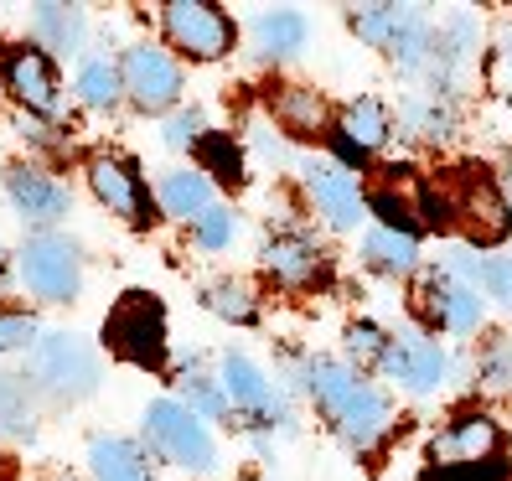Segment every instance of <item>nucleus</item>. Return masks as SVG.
Instances as JSON below:
<instances>
[{
	"label": "nucleus",
	"mask_w": 512,
	"mask_h": 481,
	"mask_svg": "<svg viewBox=\"0 0 512 481\" xmlns=\"http://www.w3.org/2000/svg\"><path fill=\"white\" fill-rule=\"evenodd\" d=\"M42 337V326L32 311L21 306H0V352H32V342Z\"/></svg>",
	"instance_id": "33"
},
{
	"label": "nucleus",
	"mask_w": 512,
	"mask_h": 481,
	"mask_svg": "<svg viewBox=\"0 0 512 481\" xmlns=\"http://www.w3.org/2000/svg\"><path fill=\"white\" fill-rule=\"evenodd\" d=\"M161 26H166V42L176 52L197 57V63H218V57L233 52V16L213 0H166L161 6Z\"/></svg>",
	"instance_id": "8"
},
{
	"label": "nucleus",
	"mask_w": 512,
	"mask_h": 481,
	"mask_svg": "<svg viewBox=\"0 0 512 481\" xmlns=\"http://www.w3.org/2000/svg\"><path fill=\"white\" fill-rule=\"evenodd\" d=\"M233 233H238V223H233V213L218 202V207H207V213L192 223V244L197 249H207V254H218V249H228L233 244Z\"/></svg>",
	"instance_id": "32"
},
{
	"label": "nucleus",
	"mask_w": 512,
	"mask_h": 481,
	"mask_svg": "<svg viewBox=\"0 0 512 481\" xmlns=\"http://www.w3.org/2000/svg\"><path fill=\"white\" fill-rule=\"evenodd\" d=\"M502 450V430L492 414H456L445 419L430 440V461L435 466H487Z\"/></svg>",
	"instance_id": "16"
},
{
	"label": "nucleus",
	"mask_w": 512,
	"mask_h": 481,
	"mask_svg": "<svg viewBox=\"0 0 512 481\" xmlns=\"http://www.w3.org/2000/svg\"><path fill=\"white\" fill-rule=\"evenodd\" d=\"M300 383H306V394L316 399L321 419L352 450H373L388 435V425H394V409H388L383 388L368 383L352 363H337V357H311V363L300 368Z\"/></svg>",
	"instance_id": "1"
},
{
	"label": "nucleus",
	"mask_w": 512,
	"mask_h": 481,
	"mask_svg": "<svg viewBox=\"0 0 512 481\" xmlns=\"http://www.w3.org/2000/svg\"><path fill=\"white\" fill-rule=\"evenodd\" d=\"M104 342H109L114 357H125V363H135L145 373L166 368L171 342H166V306H161V295L125 290L114 300L109 321H104Z\"/></svg>",
	"instance_id": "3"
},
{
	"label": "nucleus",
	"mask_w": 512,
	"mask_h": 481,
	"mask_svg": "<svg viewBox=\"0 0 512 481\" xmlns=\"http://www.w3.org/2000/svg\"><path fill=\"white\" fill-rule=\"evenodd\" d=\"M414 311L425 316L435 332H450V337H476L481 332V316H487V300L481 290H471L466 280H450L445 269L419 280L414 290Z\"/></svg>",
	"instance_id": "12"
},
{
	"label": "nucleus",
	"mask_w": 512,
	"mask_h": 481,
	"mask_svg": "<svg viewBox=\"0 0 512 481\" xmlns=\"http://www.w3.org/2000/svg\"><path fill=\"white\" fill-rule=\"evenodd\" d=\"M197 150H202V176L207 182H213V176H223V182H244V150H238L233 135H202Z\"/></svg>",
	"instance_id": "30"
},
{
	"label": "nucleus",
	"mask_w": 512,
	"mask_h": 481,
	"mask_svg": "<svg viewBox=\"0 0 512 481\" xmlns=\"http://www.w3.org/2000/svg\"><path fill=\"white\" fill-rule=\"evenodd\" d=\"M0 88H6L21 109H32L37 119H63V83H57V68L32 42H21L0 57Z\"/></svg>",
	"instance_id": "11"
},
{
	"label": "nucleus",
	"mask_w": 512,
	"mask_h": 481,
	"mask_svg": "<svg viewBox=\"0 0 512 481\" xmlns=\"http://www.w3.org/2000/svg\"><path fill=\"white\" fill-rule=\"evenodd\" d=\"M368 207L383 218L378 228H399V233H414V202L409 197H394V187H383L368 197Z\"/></svg>",
	"instance_id": "38"
},
{
	"label": "nucleus",
	"mask_w": 512,
	"mask_h": 481,
	"mask_svg": "<svg viewBox=\"0 0 512 481\" xmlns=\"http://www.w3.org/2000/svg\"><path fill=\"white\" fill-rule=\"evenodd\" d=\"M119 83H125V99L145 114H171L182 104V63L156 42H135L119 57Z\"/></svg>",
	"instance_id": "10"
},
{
	"label": "nucleus",
	"mask_w": 512,
	"mask_h": 481,
	"mask_svg": "<svg viewBox=\"0 0 512 481\" xmlns=\"http://www.w3.org/2000/svg\"><path fill=\"white\" fill-rule=\"evenodd\" d=\"M145 440L156 456H166L171 466H182L192 476L218 471V440L182 399H156L145 409Z\"/></svg>",
	"instance_id": "5"
},
{
	"label": "nucleus",
	"mask_w": 512,
	"mask_h": 481,
	"mask_svg": "<svg viewBox=\"0 0 512 481\" xmlns=\"http://www.w3.org/2000/svg\"><path fill=\"white\" fill-rule=\"evenodd\" d=\"M306 16L290 11V6H275V11H259L254 21V52L264 57V63H285V57H295L300 47H306Z\"/></svg>",
	"instance_id": "20"
},
{
	"label": "nucleus",
	"mask_w": 512,
	"mask_h": 481,
	"mask_svg": "<svg viewBox=\"0 0 512 481\" xmlns=\"http://www.w3.org/2000/svg\"><path fill=\"white\" fill-rule=\"evenodd\" d=\"M507 182H512V156H507Z\"/></svg>",
	"instance_id": "42"
},
{
	"label": "nucleus",
	"mask_w": 512,
	"mask_h": 481,
	"mask_svg": "<svg viewBox=\"0 0 512 481\" xmlns=\"http://www.w3.org/2000/svg\"><path fill=\"white\" fill-rule=\"evenodd\" d=\"M264 275L285 285V290H306L316 280H326V254L311 244L306 233H280V238H269L264 244Z\"/></svg>",
	"instance_id": "18"
},
{
	"label": "nucleus",
	"mask_w": 512,
	"mask_h": 481,
	"mask_svg": "<svg viewBox=\"0 0 512 481\" xmlns=\"http://www.w3.org/2000/svg\"><path fill=\"white\" fill-rule=\"evenodd\" d=\"M202 135H207V119H202L197 104H192V109H171L166 125H161V140H166L171 150H192Z\"/></svg>",
	"instance_id": "36"
},
{
	"label": "nucleus",
	"mask_w": 512,
	"mask_h": 481,
	"mask_svg": "<svg viewBox=\"0 0 512 481\" xmlns=\"http://www.w3.org/2000/svg\"><path fill=\"white\" fill-rule=\"evenodd\" d=\"M16 280L26 285V295L63 306L83 285V254L68 233H32L16 254Z\"/></svg>",
	"instance_id": "7"
},
{
	"label": "nucleus",
	"mask_w": 512,
	"mask_h": 481,
	"mask_svg": "<svg viewBox=\"0 0 512 481\" xmlns=\"http://www.w3.org/2000/svg\"><path fill=\"white\" fill-rule=\"evenodd\" d=\"M218 388L228 399V414H238L249 430H269V425H290V409L280 399V388L264 378V368L249 352H223L218 363Z\"/></svg>",
	"instance_id": "9"
},
{
	"label": "nucleus",
	"mask_w": 512,
	"mask_h": 481,
	"mask_svg": "<svg viewBox=\"0 0 512 481\" xmlns=\"http://www.w3.org/2000/svg\"><path fill=\"white\" fill-rule=\"evenodd\" d=\"M202 306L213 311V316H223V321H233V326H249V321L259 316V295H254L249 280L223 275V280H213V285H202Z\"/></svg>",
	"instance_id": "28"
},
{
	"label": "nucleus",
	"mask_w": 512,
	"mask_h": 481,
	"mask_svg": "<svg viewBox=\"0 0 512 481\" xmlns=\"http://www.w3.org/2000/svg\"><path fill=\"white\" fill-rule=\"evenodd\" d=\"M249 145H254V156H259L264 166H285V161H290L285 140L275 135V125H269L264 114H254V125H249Z\"/></svg>",
	"instance_id": "39"
},
{
	"label": "nucleus",
	"mask_w": 512,
	"mask_h": 481,
	"mask_svg": "<svg viewBox=\"0 0 512 481\" xmlns=\"http://www.w3.org/2000/svg\"><path fill=\"white\" fill-rule=\"evenodd\" d=\"M419 481H507V476L487 461V466H430Z\"/></svg>",
	"instance_id": "40"
},
{
	"label": "nucleus",
	"mask_w": 512,
	"mask_h": 481,
	"mask_svg": "<svg viewBox=\"0 0 512 481\" xmlns=\"http://www.w3.org/2000/svg\"><path fill=\"white\" fill-rule=\"evenodd\" d=\"M363 264L378 269V275H414L419 269V244H414V233H399V228H368L363 233Z\"/></svg>",
	"instance_id": "23"
},
{
	"label": "nucleus",
	"mask_w": 512,
	"mask_h": 481,
	"mask_svg": "<svg viewBox=\"0 0 512 481\" xmlns=\"http://www.w3.org/2000/svg\"><path fill=\"white\" fill-rule=\"evenodd\" d=\"M502 52H507V63H512V32H507V37H502Z\"/></svg>",
	"instance_id": "41"
},
{
	"label": "nucleus",
	"mask_w": 512,
	"mask_h": 481,
	"mask_svg": "<svg viewBox=\"0 0 512 481\" xmlns=\"http://www.w3.org/2000/svg\"><path fill=\"white\" fill-rule=\"evenodd\" d=\"M383 352H388V332L383 326H373V321H352L347 326V357L357 363V373H363V363H383Z\"/></svg>",
	"instance_id": "34"
},
{
	"label": "nucleus",
	"mask_w": 512,
	"mask_h": 481,
	"mask_svg": "<svg viewBox=\"0 0 512 481\" xmlns=\"http://www.w3.org/2000/svg\"><path fill=\"white\" fill-rule=\"evenodd\" d=\"M352 32L368 47L388 52L404 73H430L435 63V26L419 6H352Z\"/></svg>",
	"instance_id": "2"
},
{
	"label": "nucleus",
	"mask_w": 512,
	"mask_h": 481,
	"mask_svg": "<svg viewBox=\"0 0 512 481\" xmlns=\"http://www.w3.org/2000/svg\"><path fill=\"white\" fill-rule=\"evenodd\" d=\"M78 99L88 109H114L119 99H125L119 63H109V57H83V68H78Z\"/></svg>",
	"instance_id": "29"
},
{
	"label": "nucleus",
	"mask_w": 512,
	"mask_h": 481,
	"mask_svg": "<svg viewBox=\"0 0 512 481\" xmlns=\"http://www.w3.org/2000/svg\"><path fill=\"white\" fill-rule=\"evenodd\" d=\"M32 435H37L32 383L16 373H0V440H32Z\"/></svg>",
	"instance_id": "27"
},
{
	"label": "nucleus",
	"mask_w": 512,
	"mask_h": 481,
	"mask_svg": "<svg viewBox=\"0 0 512 481\" xmlns=\"http://www.w3.org/2000/svg\"><path fill=\"white\" fill-rule=\"evenodd\" d=\"M156 202L166 207L171 218L197 223V218L207 213V207H218V192H213V182H207L202 171H171V176H161Z\"/></svg>",
	"instance_id": "25"
},
{
	"label": "nucleus",
	"mask_w": 512,
	"mask_h": 481,
	"mask_svg": "<svg viewBox=\"0 0 512 481\" xmlns=\"http://www.w3.org/2000/svg\"><path fill=\"white\" fill-rule=\"evenodd\" d=\"M440 197H445V213H450V228H461L471 238V249H492L512 233V207L507 197L476 171H461V176H445L440 182Z\"/></svg>",
	"instance_id": "6"
},
{
	"label": "nucleus",
	"mask_w": 512,
	"mask_h": 481,
	"mask_svg": "<svg viewBox=\"0 0 512 481\" xmlns=\"http://www.w3.org/2000/svg\"><path fill=\"white\" fill-rule=\"evenodd\" d=\"M88 471L94 481H150V456L140 440H125V435H99L88 445Z\"/></svg>",
	"instance_id": "19"
},
{
	"label": "nucleus",
	"mask_w": 512,
	"mask_h": 481,
	"mask_svg": "<svg viewBox=\"0 0 512 481\" xmlns=\"http://www.w3.org/2000/svg\"><path fill=\"white\" fill-rule=\"evenodd\" d=\"M269 114H275V125L290 130V135H326V125H331L326 99L311 94V88H275Z\"/></svg>",
	"instance_id": "24"
},
{
	"label": "nucleus",
	"mask_w": 512,
	"mask_h": 481,
	"mask_svg": "<svg viewBox=\"0 0 512 481\" xmlns=\"http://www.w3.org/2000/svg\"><path fill=\"white\" fill-rule=\"evenodd\" d=\"M337 135L357 150V156H373V150H383L388 135H394V119H388V109L378 99H352L337 119Z\"/></svg>",
	"instance_id": "22"
},
{
	"label": "nucleus",
	"mask_w": 512,
	"mask_h": 481,
	"mask_svg": "<svg viewBox=\"0 0 512 481\" xmlns=\"http://www.w3.org/2000/svg\"><path fill=\"white\" fill-rule=\"evenodd\" d=\"M476 383L487 388V394H512V342L507 337H492L487 347H481Z\"/></svg>",
	"instance_id": "31"
},
{
	"label": "nucleus",
	"mask_w": 512,
	"mask_h": 481,
	"mask_svg": "<svg viewBox=\"0 0 512 481\" xmlns=\"http://www.w3.org/2000/svg\"><path fill=\"white\" fill-rule=\"evenodd\" d=\"M440 269L450 280H466L471 290H487L492 300L512 306V259H481L476 249H450Z\"/></svg>",
	"instance_id": "21"
},
{
	"label": "nucleus",
	"mask_w": 512,
	"mask_h": 481,
	"mask_svg": "<svg viewBox=\"0 0 512 481\" xmlns=\"http://www.w3.org/2000/svg\"><path fill=\"white\" fill-rule=\"evenodd\" d=\"M0 264H6V249H0Z\"/></svg>",
	"instance_id": "43"
},
{
	"label": "nucleus",
	"mask_w": 512,
	"mask_h": 481,
	"mask_svg": "<svg viewBox=\"0 0 512 481\" xmlns=\"http://www.w3.org/2000/svg\"><path fill=\"white\" fill-rule=\"evenodd\" d=\"M300 182H306V197L316 213L337 228V233H352L368 213V192L357 187V176L337 161H300Z\"/></svg>",
	"instance_id": "14"
},
{
	"label": "nucleus",
	"mask_w": 512,
	"mask_h": 481,
	"mask_svg": "<svg viewBox=\"0 0 512 481\" xmlns=\"http://www.w3.org/2000/svg\"><path fill=\"white\" fill-rule=\"evenodd\" d=\"M6 197H11V207L21 213V223H32L37 233H52V223H63L73 213V192L57 182L52 171L26 166V161L6 171Z\"/></svg>",
	"instance_id": "15"
},
{
	"label": "nucleus",
	"mask_w": 512,
	"mask_h": 481,
	"mask_svg": "<svg viewBox=\"0 0 512 481\" xmlns=\"http://www.w3.org/2000/svg\"><path fill=\"white\" fill-rule=\"evenodd\" d=\"M83 32H88V21H83L78 6H32V47H42L47 57L52 52H78Z\"/></svg>",
	"instance_id": "26"
},
{
	"label": "nucleus",
	"mask_w": 512,
	"mask_h": 481,
	"mask_svg": "<svg viewBox=\"0 0 512 481\" xmlns=\"http://www.w3.org/2000/svg\"><path fill=\"white\" fill-rule=\"evenodd\" d=\"M88 192H94L114 218H125L130 228H145L150 223V192H145V182L135 176L130 161L94 156V161H88Z\"/></svg>",
	"instance_id": "17"
},
{
	"label": "nucleus",
	"mask_w": 512,
	"mask_h": 481,
	"mask_svg": "<svg viewBox=\"0 0 512 481\" xmlns=\"http://www.w3.org/2000/svg\"><path fill=\"white\" fill-rule=\"evenodd\" d=\"M182 404H187L197 419H223V414H228V399H223L218 378H187V383H182Z\"/></svg>",
	"instance_id": "37"
},
{
	"label": "nucleus",
	"mask_w": 512,
	"mask_h": 481,
	"mask_svg": "<svg viewBox=\"0 0 512 481\" xmlns=\"http://www.w3.org/2000/svg\"><path fill=\"white\" fill-rule=\"evenodd\" d=\"M404 125H409L414 135H425V140H450L456 119H450V109H445V104H440V94H435V99H419V104L404 114Z\"/></svg>",
	"instance_id": "35"
},
{
	"label": "nucleus",
	"mask_w": 512,
	"mask_h": 481,
	"mask_svg": "<svg viewBox=\"0 0 512 481\" xmlns=\"http://www.w3.org/2000/svg\"><path fill=\"white\" fill-rule=\"evenodd\" d=\"M26 383L52 399H88L99 388V352L78 332H42L26 352Z\"/></svg>",
	"instance_id": "4"
},
{
	"label": "nucleus",
	"mask_w": 512,
	"mask_h": 481,
	"mask_svg": "<svg viewBox=\"0 0 512 481\" xmlns=\"http://www.w3.org/2000/svg\"><path fill=\"white\" fill-rule=\"evenodd\" d=\"M378 373L388 383L409 388V394H435V388H445V378H450V352L425 332H399V337H388V352H383Z\"/></svg>",
	"instance_id": "13"
}]
</instances>
